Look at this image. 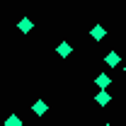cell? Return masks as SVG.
Segmentation results:
<instances>
[{"mask_svg":"<svg viewBox=\"0 0 126 126\" xmlns=\"http://www.w3.org/2000/svg\"><path fill=\"white\" fill-rule=\"evenodd\" d=\"M107 126H109V124H107Z\"/></svg>","mask_w":126,"mask_h":126,"instance_id":"9c48e42d","label":"cell"},{"mask_svg":"<svg viewBox=\"0 0 126 126\" xmlns=\"http://www.w3.org/2000/svg\"><path fill=\"white\" fill-rule=\"evenodd\" d=\"M5 126H22V121H19V116H17V114H10V116H7V121H5Z\"/></svg>","mask_w":126,"mask_h":126,"instance_id":"ba28073f","label":"cell"},{"mask_svg":"<svg viewBox=\"0 0 126 126\" xmlns=\"http://www.w3.org/2000/svg\"><path fill=\"white\" fill-rule=\"evenodd\" d=\"M56 51H58V56H63V58H65V56H70V51H73V48H70V44H58V48H56Z\"/></svg>","mask_w":126,"mask_h":126,"instance_id":"8992f818","label":"cell"},{"mask_svg":"<svg viewBox=\"0 0 126 126\" xmlns=\"http://www.w3.org/2000/svg\"><path fill=\"white\" fill-rule=\"evenodd\" d=\"M17 27H19V32H22V34H27V32H32V27H34V24H32V19H29V17H22Z\"/></svg>","mask_w":126,"mask_h":126,"instance_id":"3957f363","label":"cell"},{"mask_svg":"<svg viewBox=\"0 0 126 126\" xmlns=\"http://www.w3.org/2000/svg\"><path fill=\"white\" fill-rule=\"evenodd\" d=\"M94 102H97V104H102V107H104V104H109V92H104V90H102V92H97Z\"/></svg>","mask_w":126,"mask_h":126,"instance_id":"277c9868","label":"cell"},{"mask_svg":"<svg viewBox=\"0 0 126 126\" xmlns=\"http://www.w3.org/2000/svg\"><path fill=\"white\" fill-rule=\"evenodd\" d=\"M32 111L41 116V114H46V111H48V104H46V102H41V99H39V102H34V104H32Z\"/></svg>","mask_w":126,"mask_h":126,"instance_id":"7a4b0ae2","label":"cell"},{"mask_svg":"<svg viewBox=\"0 0 126 126\" xmlns=\"http://www.w3.org/2000/svg\"><path fill=\"white\" fill-rule=\"evenodd\" d=\"M104 63H107V65H109V68H116V65H119V63H121V56H119V53H114V51H111V53H107V58H104Z\"/></svg>","mask_w":126,"mask_h":126,"instance_id":"6da1fadb","label":"cell"},{"mask_svg":"<svg viewBox=\"0 0 126 126\" xmlns=\"http://www.w3.org/2000/svg\"><path fill=\"white\" fill-rule=\"evenodd\" d=\"M104 34H107V32H104V27H94V29L90 32V36H92V39H97V41H99V39H104Z\"/></svg>","mask_w":126,"mask_h":126,"instance_id":"5b68a950","label":"cell"},{"mask_svg":"<svg viewBox=\"0 0 126 126\" xmlns=\"http://www.w3.org/2000/svg\"><path fill=\"white\" fill-rule=\"evenodd\" d=\"M94 82H97V85H99V87H102V90H104V87H107V85H109L111 80H109V75H104V73H102V75H97V80H94Z\"/></svg>","mask_w":126,"mask_h":126,"instance_id":"52a82bcc","label":"cell"}]
</instances>
